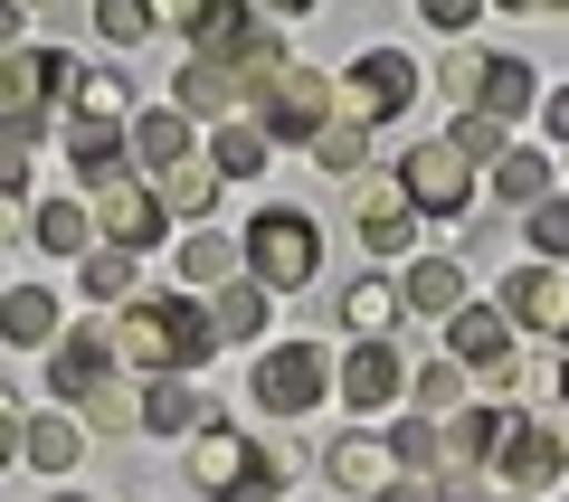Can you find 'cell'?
Returning <instances> with one entry per match:
<instances>
[{
	"instance_id": "obj_1",
	"label": "cell",
	"mask_w": 569,
	"mask_h": 502,
	"mask_svg": "<svg viewBox=\"0 0 569 502\" xmlns=\"http://www.w3.org/2000/svg\"><path fill=\"white\" fill-rule=\"evenodd\" d=\"M209 342H219V322H209L190 294H181V303H142V294H133V313L114 322V361L152 370V380H181V370H200Z\"/></svg>"
},
{
	"instance_id": "obj_2",
	"label": "cell",
	"mask_w": 569,
	"mask_h": 502,
	"mask_svg": "<svg viewBox=\"0 0 569 502\" xmlns=\"http://www.w3.org/2000/svg\"><path fill=\"white\" fill-rule=\"evenodd\" d=\"M190 483H200L209 502H276L284 493V445H257V436H238V426L209 418L200 436H190Z\"/></svg>"
},
{
	"instance_id": "obj_3",
	"label": "cell",
	"mask_w": 569,
	"mask_h": 502,
	"mask_svg": "<svg viewBox=\"0 0 569 502\" xmlns=\"http://www.w3.org/2000/svg\"><path fill=\"white\" fill-rule=\"evenodd\" d=\"M77 77L86 67L67 48H20V58L0 67V142H29L58 104H77Z\"/></svg>"
},
{
	"instance_id": "obj_4",
	"label": "cell",
	"mask_w": 569,
	"mask_h": 502,
	"mask_svg": "<svg viewBox=\"0 0 569 502\" xmlns=\"http://www.w3.org/2000/svg\"><path fill=\"white\" fill-rule=\"evenodd\" d=\"M313 265H323V228H313L305 209H257V219H247V275H257L266 294H305Z\"/></svg>"
},
{
	"instance_id": "obj_5",
	"label": "cell",
	"mask_w": 569,
	"mask_h": 502,
	"mask_svg": "<svg viewBox=\"0 0 569 502\" xmlns=\"http://www.w3.org/2000/svg\"><path fill=\"white\" fill-rule=\"evenodd\" d=\"M247 104H257V133H266V142H313V133L332 123V77H313V67L284 58L276 77L247 86Z\"/></svg>"
},
{
	"instance_id": "obj_6",
	"label": "cell",
	"mask_w": 569,
	"mask_h": 502,
	"mask_svg": "<svg viewBox=\"0 0 569 502\" xmlns=\"http://www.w3.org/2000/svg\"><path fill=\"white\" fill-rule=\"evenodd\" d=\"M408 96H418V67H408V48H361V58L332 77V114L361 123V133H370V123H389Z\"/></svg>"
},
{
	"instance_id": "obj_7",
	"label": "cell",
	"mask_w": 569,
	"mask_h": 502,
	"mask_svg": "<svg viewBox=\"0 0 569 502\" xmlns=\"http://www.w3.org/2000/svg\"><path fill=\"white\" fill-rule=\"evenodd\" d=\"M247 389H257V408H276V418H305V408H323V389H332V351L323 342H276V351H257Z\"/></svg>"
},
{
	"instance_id": "obj_8",
	"label": "cell",
	"mask_w": 569,
	"mask_h": 502,
	"mask_svg": "<svg viewBox=\"0 0 569 502\" xmlns=\"http://www.w3.org/2000/svg\"><path fill=\"white\" fill-rule=\"evenodd\" d=\"M399 190L418 219H466L475 209V161L456 152V142H418V152L399 161Z\"/></svg>"
},
{
	"instance_id": "obj_9",
	"label": "cell",
	"mask_w": 569,
	"mask_h": 502,
	"mask_svg": "<svg viewBox=\"0 0 569 502\" xmlns=\"http://www.w3.org/2000/svg\"><path fill=\"white\" fill-rule=\"evenodd\" d=\"M351 228H361V247H370V257H408V238H418V209H408L399 171H389V181H370V171H361V200H351Z\"/></svg>"
},
{
	"instance_id": "obj_10",
	"label": "cell",
	"mask_w": 569,
	"mask_h": 502,
	"mask_svg": "<svg viewBox=\"0 0 569 502\" xmlns=\"http://www.w3.org/2000/svg\"><path fill=\"white\" fill-rule=\"evenodd\" d=\"M493 474H503L512 493H531V502H541L550 483L569 474V436H560V426H531V418H522V426H512V445L493 455Z\"/></svg>"
},
{
	"instance_id": "obj_11",
	"label": "cell",
	"mask_w": 569,
	"mask_h": 502,
	"mask_svg": "<svg viewBox=\"0 0 569 502\" xmlns=\"http://www.w3.org/2000/svg\"><path fill=\"white\" fill-rule=\"evenodd\" d=\"M96 219L114 228V247H123V257H142V247H152V238L171 228V209L152 200V190H142L133 171H123V181H104V190H96Z\"/></svg>"
},
{
	"instance_id": "obj_12",
	"label": "cell",
	"mask_w": 569,
	"mask_h": 502,
	"mask_svg": "<svg viewBox=\"0 0 569 502\" xmlns=\"http://www.w3.org/2000/svg\"><path fill=\"white\" fill-rule=\"evenodd\" d=\"M503 322H522V332H569L560 265H512V275H503Z\"/></svg>"
},
{
	"instance_id": "obj_13",
	"label": "cell",
	"mask_w": 569,
	"mask_h": 502,
	"mask_svg": "<svg viewBox=\"0 0 569 502\" xmlns=\"http://www.w3.org/2000/svg\"><path fill=\"white\" fill-rule=\"evenodd\" d=\"M447 342H456V370H485V389H512V322L503 313H456L447 322Z\"/></svg>"
},
{
	"instance_id": "obj_14",
	"label": "cell",
	"mask_w": 569,
	"mask_h": 502,
	"mask_svg": "<svg viewBox=\"0 0 569 502\" xmlns=\"http://www.w3.org/2000/svg\"><path fill=\"white\" fill-rule=\"evenodd\" d=\"M104 361H114V322H86V332H67V342L48 351V389H58V399H96Z\"/></svg>"
},
{
	"instance_id": "obj_15",
	"label": "cell",
	"mask_w": 569,
	"mask_h": 502,
	"mask_svg": "<svg viewBox=\"0 0 569 502\" xmlns=\"http://www.w3.org/2000/svg\"><path fill=\"white\" fill-rule=\"evenodd\" d=\"M399 380H408V370H399V351H389V342H351L342 351V399L351 408H389V399H399Z\"/></svg>"
},
{
	"instance_id": "obj_16",
	"label": "cell",
	"mask_w": 569,
	"mask_h": 502,
	"mask_svg": "<svg viewBox=\"0 0 569 502\" xmlns=\"http://www.w3.org/2000/svg\"><path fill=\"white\" fill-rule=\"evenodd\" d=\"M399 303L456 322V313H466V265H456V257H418V265H408V284H399Z\"/></svg>"
},
{
	"instance_id": "obj_17",
	"label": "cell",
	"mask_w": 569,
	"mask_h": 502,
	"mask_svg": "<svg viewBox=\"0 0 569 502\" xmlns=\"http://www.w3.org/2000/svg\"><path fill=\"white\" fill-rule=\"evenodd\" d=\"M389 464H399V455H389V445H370V436H332V445H323L332 493H380V483H389Z\"/></svg>"
},
{
	"instance_id": "obj_18",
	"label": "cell",
	"mask_w": 569,
	"mask_h": 502,
	"mask_svg": "<svg viewBox=\"0 0 569 502\" xmlns=\"http://www.w3.org/2000/svg\"><path fill=\"white\" fill-rule=\"evenodd\" d=\"M0 342H10V351L58 342V294H48V284H20V294H0Z\"/></svg>"
},
{
	"instance_id": "obj_19",
	"label": "cell",
	"mask_w": 569,
	"mask_h": 502,
	"mask_svg": "<svg viewBox=\"0 0 569 502\" xmlns=\"http://www.w3.org/2000/svg\"><path fill=\"white\" fill-rule=\"evenodd\" d=\"M142 426H152V436H200L209 408H200L190 380H152V389H142Z\"/></svg>"
},
{
	"instance_id": "obj_20",
	"label": "cell",
	"mask_w": 569,
	"mask_h": 502,
	"mask_svg": "<svg viewBox=\"0 0 569 502\" xmlns=\"http://www.w3.org/2000/svg\"><path fill=\"white\" fill-rule=\"evenodd\" d=\"M238 96H247V86L228 77V67H209V58H190L181 77H171V114H228Z\"/></svg>"
},
{
	"instance_id": "obj_21",
	"label": "cell",
	"mask_w": 569,
	"mask_h": 502,
	"mask_svg": "<svg viewBox=\"0 0 569 502\" xmlns=\"http://www.w3.org/2000/svg\"><path fill=\"white\" fill-rule=\"evenodd\" d=\"M493 200L503 209H541L550 200V152H503L493 161Z\"/></svg>"
},
{
	"instance_id": "obj_22",
	"label": "cell",
	"mask_w": 569,
	"mask_h": 502,
	"mask_svg": "<svg viewBox=\"0 0 569 502\" xmlns=\"http://www.w3.org/2000/svg\"><path fill=\"white\" fill-rule=\"evenodd\" d=\"M475 104H485L493 123L531 114V104H541V96H531V58H493V67H485V96H475Z\"/></svg>"
},
{
	"instance_id": "obj_23",
	"label": "cell",
	"mask_w": 569,
	"mask_h": 502,
	"mask_svg": "<svg viewBox=\"0 0 569 502\" xmlns=\"http://www.w3.org/2000/svg\"><path fill=\"white\" fill-rule=\"evenodd\" d=\"M219 200V161H200V152H181L162 171V209H181V219H200V209Z\"/></svg>"
},
{
	"instance_id": "obj_24",
	"label": "cell",
	"mask_w": 569,
	"mask_h": 502,
	"mask_svg": "<svg viewBox=\"0 0 569 502\" xmlns=\"http://www.w3.org/2000/svg\"><path fill=\"white\" fill-rule=\"evenodd\" d=\"M313 161H323V181H361V171H370V133L332 114L323 133H313Z\"/></svg>"
},
{
	"instance_id": "obj_25",
	"label": "cell",
	"mask_w": 569,
	"mask_h": 502,
	"mask_svg": "<svg viewBox=\"0 0 569 502\" xmlns=\"http://www.w3.org/2000/svg\"><path fill=\"white\" fill-rule=\"evenodd\" d=\"M342 322H351V332H361V342H380L389 322H399V284H380V275L342 284Z\"/></svg>"
},
{
	"instance_id": "obj_26",
	"label": "cell",
	"mask_w": 569,
	"mask_h": 502,
	"mask_svg": "<svg viewBox=\"0 0 569 502\" xmlns=\"http://www.w3.org/2000/svg\"><path fill=\"white\" fill-rule=\"evenodd\" d=\"M29 238H39L48 257H86V238H96V228H86V209H77V200H39Z\"/></svg>"
},
{
	"instance_id": "obj_27",
	"label": "cell",
	"mask_w": 569,
	"mask_h": 502,
	"mask_svg": "<svg viewBox=\"0 0 569 502\" xmlns=\"http://www.w3.org/2000/svg\"><path fill=\"white\" fill-rule=\"evenodd\" d=\"M77 455H86V436L67 418H29V455L20 464H39V474H77Z\"/></svg>"
},
{
	"instance_id": "obj_28",
	"label": "cell",
	"mask_w": 569,
	"mask_h": 502,
	"mask_svg": "<svg viewBox=\"0 0 569 502\" xmlns=\"http://www.w3.org/2000/svg\"><path fill=\"white\" fill-rule=\"evenodd\" d=\"M266 152H276V142H266L257 123H219V142H209V161H219V181H247V171H266Z\"/></svg>"
},
{
	"instance_id": "obj_29",
	"label": "cell",
	"mask_w": 569,
	"mask_h": 502,
	"mask_svg": "<svg viewBox=\"0 0 569 502\" xmlns=\"http://www.w3.org/2000/svg\"><path fill=\"white\" fill-rule=\"evenodd\" d=\"M133 152L152 161V171H171L181 152H200V142H190V114H142L133 123Z\"/></svg>"
},
{
	"instance_id": "obj_30",
	"label": "cell",
	"mask_w": 569,
	"mask_h": 502,
	"mask_svg": "<svg viewBox=\"0 0 569 502\" xmlns=\"http://www.w3.org/2000/svg\"><path fill=\"white\" fill-rule=\"evenodd\" d=\"M67 161H77V181H86V190L123 181V142H114V133H86V123H77V133H67Z\"/></svg>"
},
{
	"instance_id": "obj_31",
	"label": "cell",
	"mask_w": 569,
	"mask_h": 502,
	"mask_svg": "<svg viewBox=\"0 0 569 502\" xmlns=\"http://www.w3.org/2000/svg\"><path fill=\"white\" fill-rule=\"evenodd\" d=\"M123 114H133V96H123V77H77V123H86V133H114Z\"/></svg>"
},
{
	"instance_id": "obj_32",
	"label": "cell",
	"mask_w": 569,
	"mask_h": 502,
	"mask_svg": "<svg viewBox=\"0 0 569 502\" xmlns=\"http://www.w3.org/2000/svg\"><path fill=\"white\" fill-rule=\"evenodd\" d=\"M389 455H399L408 474H437V464H447V426H437V418H399V436H389Z\"/></svg>"
},
{
	"instance_id": "obj_33",
	"label": "cell",
	"mask_w": 569,
	"mask_h": 502,
	"mask_svg": "<svg viewBox=\"0 0 569 502\" xmlns=\"http://www.w3.org/2000/svg\"><path fill=\"white\" fill-rule=\"evenodd\" d=\"M209 322H219V342H247V332L266 322V284H219V313Z\"/></svg>"
},
{
	"instance_id": "obj_34",
	"label": "cell",
	"mask_w": 569,
	"mask_h": 502,
	"mask_svg": "<svg viewBox=\"0 0 569 502\" xmlns=\"http://www.w3.org/2000/svg\"><path fill=\"white\" fill-rule=\"evenodd\" d=\"M86 294L133 303V257H123V247H86Z\"/></svg>"
},
{
	"instance_id": "obj_35",
	"label": "cell",
	"mask_w": 569,
	"mask_h": 502,
	"mask_svg": "<svg viewBox=\"0 0 569 502\" xmlns=\"http://www.w3.org/2000/svg\"><path fill=\"white\" fill-rule=\"evenodd\" d=\"M447 142H456V152H466V161H503V152H512V142H503V123H493L485 104H466V114H456V133H447Z\"/></svg>"
},
{
	"instance_id": "obj_36",
	"label": "cell",
	"mask_w": 569,
	"mask_h": 502,
	"mask_svg": "<svg viewBox=\"0 0 569 502\" xmlns=\"http://www.w3.org/2000/svg\"><path fill=\"white\" fill-rule=\"evenodd\" d=\"M228 275H238V247L228 238H190L181 247V284H228Z\"/></svg>"
},
{
	"instance_id": "obj_37",
	"label": "cell",
	"mask_w": 569,
	"mask_h": 502,
	"mask_svg": "<svg viewBox=\"0 0 569 502\" xmlns=\"http://www.w3.org/2000/svg\"><path fill=\"white\" fill-rule=\"evenodd\" d=\"M96 29H104V48H142L152 39V10L142 0H96Z\"/></svg>"
},
{
	"instance_id": "obj_38",
	"label": "cell",
	"mask_w": 569,
	"mask_h": 502,
	"mask_svg": "<svg viewBox=\"0 0 569 502\" xmlns=\"http://www.w3.org/2000/svg\"><path fill=\"white\" fill-rule=\"evenodd\" d=\"M531 257H541V265H560V257H569V200H560V190L531 209Z\"/></svg>"
},
{
	"instance_id": "obj_39",
	"label": "cell",
	"mask_w": 569,
	"mask_h": 502,
	"mask_svg": "<svg viewBox=\"0 0 569 502\" xmlns=\"http://www.w3.org/2000/svg\"><path fill=\"white\" fill-rule=\"evenodd\" d=\"M485 67H493L485 48H456V58L437 67V77H447V96H456V104H475V96H485Z\"/></svg>"
},
{
	"instance_id": "obj_40",
	"label": "cell",
	"mask_w": 569,
	"mask_h": 502,
	"mask_svg": "<svg viewBox=\"0 0 569 502\" xmlns=\"http://www.w3.org/2000/svg\"><path fill=\"white\" fill-rule=\"evenodd\" d=\"M456 399H466V370H456V361H427L418 370V418H427V408H456Z\"/></svg>"
},
{
	"instance_id": "obj_41",
	"label": "cell",
	"mask_w": 569,
	"mask_h": 502,
	"mask_svg": "<svg viewBox=\"0 0 569 502\" xmlns=\"http://www.w3.org/2000/svg\"><path fill=\"white\" fill-rule=\"evenodd\" d=\"M86 418H96L104 436H123V426H142V408L123 399V389H96V399H86Z\"/></svg>"
},
{
	"instance_id": "obj_42",
	"label": "cell",
	"mask_w": 569,
	"mask_h": 502,
	"mask_svg": "<svg viewBox=\"0 0 569 502\" xmlns=\"http://www.w3.org/2000/svg\"><path fill=\"white\" fill-rule=\"evenodd\" d=\"M29 455V418H20V399L0 389V464H20Z\"/></svg>"
},
{
	"instance_id": "obj_43",
	"label": "cell",
	"mask_w": 569,
	"mask_h": 502,
	"mask_svg": "<svg viewBox=\"0 0 569 502\" xmlns=\"http://www.w3.org/2000/svg\"><path fill=\"white\" fill-rule=\"evenodd\" d=\"M418 10H427V20H437V29H447V39H466V29H475V10H485V0H418Z\"/></svg>"
},
{
	"instance_id": "obj_44",
	"label": "cell",
	"mask_w": 569,
	"mask_h": 502,
	"mask_svg": "<svg viewBox=\"0 0 569 502\" xmlns=\"http://www.w3.org/2000/svg\"><path fill=\"white\" fill-rule=\"evenodd\" d=\"M29 190V142H0V200H20Z\"/></svg>"
},
{
	"instance_id": "obj_45",
	"label": "cell",
	"mask_w": 569,
	"mask_h": 502,
	"mask_svg": "<svg viewBox=\"0 0 569 502\" xmlns=\"http://www.w3.org/2000/svg\"><path fill=\"white\" fill-rule=\"evenodd\" d=\"M541 123H550V142H569V86H550V96H541Z\"/></svg>"
},
{
	"instance_id": "obj_46",
	"label": "cell",
	"mask_w": 569,
	"mask_h": 502,
	"mask_svg": "<svg viewBox=\"0 0 569 502\" xmlns=\"http://www.w3.org/2000/svg\"><path fill=\"white\" fill-rule=\"evenodd\" d=\"M370 502H437V493H427V474H399V483H380Z\"/></svg>"
},
{
	"instance_id": "obj_47",
	"label": "cell",
	"mask_w": 569,
	"mask_h": 502,
	"mask_svg": "<svg viewBox=\"0 0 569 502\" xmlns=\"http://www.w3.org/2000/svg\"><path fill=\"white\" fill-rule=\"evenodd\" d=\"M142 10H152V29H181L190 20V0H142Z\"/></svg>"
},
{
	"instance_id": "obj_48",
	"label": "cell",
	"mask_w": 569,
	"mask_h": 502,
	"mask_svg": "<svg viewBox=\"0 0 569 502\" xmlns=\"http://www.w3.org/2000/svg\"><path fill=\"white\" fill-rule=\"evenodd\" d=\"M20 39V0H0V48Z\"/></svg>"
},
{
	"instance_id": "obj_49",
	"label": "cell",
	"mask_w": 569,
	"mask_h": 502,
	"mask_svg": "<svg viewBox=\"0 0 569 502\" xmlns=\"http://www.w3.org/2000/svg\"><path fill=\"white\" fill-rule=\"evenodd\" d=\"M266 10H276V20H305V10H313V0H266Z\"/></svg>"
},
{
	"instance_id": "obj_50",
	"label": "cell",
	"mask_w": 569,
	"mask_h": 502,
	"mask_svg": "<svg viewBox=\"0 0 569 502\" xmlns=\"http://www.w3.org/2000/svg\"><path fill=\"white\" fill-rule=\"evenodd\" d=\"M503 10H569V0H503Z\"/></svg>"
},
{
	"instance_id": "obj_51",
	"label": "cell",
	"mask_w": 569,
	"mask_h": 502,
	"mask_svg": "<svg viewBox=\"0 0 569 502\" xmlns=\"http://www.w3.org/2000/svg\"><path fill=\"white\" fill-rule=\"evenodd\" d=\"M550 399H569V351H560V380H550Z\"/></svg>"
},
{
	"instance_id": "obj_52",
	"label": "cell",
	"mask_w": 569,
	"mask_h": 502,
	"mask_svg": "<svg viewBox=\"0 0 569 502\" xmlns=\"http://www.w3.org/2000/svg\"><path fill=\"white\" fill-rule=\"evenodd\" d=\"M58 502H86V493H58Z\"/></svg>"
},
{
	"instance_id": "obj_53",
	"label": "cell",
	"mask_w": 569,
	"mask_h": 502,
	"mask_svg": "<svg viewBox=\"0 0 569 502\" xmlns=\"http://www.w3.org/2000/svg\"><path fill=\"white\" fill-rule=\"evenodd\" d=\"M522 502H531V493H522Z\"/></svg>"
}]
</instances>
